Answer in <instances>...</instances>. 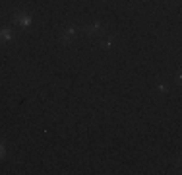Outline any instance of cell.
Masks as SVG:
<instances>
[{
  "label": "cell",
  "instance_id": "cell-2",
  "mask_svg": "<svg viewBox=\"0 0 182 175\" xmlns=\"http://www.w3.org/2000/svg\"><path fill=\"white\" fill-rule=\"evenodd\" d=\"M74 35H76V29H74V27H68V29H64V31H62V37H60V39L68 43L72 37H74Z\"/></svg>",
  "mask_w": 182,
  "mask_h": 175
},
{
  "label": "cell",
  "instance_id": "cell-3",
  "mask_svg": "<svg viewBox=\"0 0 182 175\" xmlns=\"http://www.w3.org/2000/svg\"><path fill=\"white\" fill-rule=\"evenodd\" d=\"M0 39H2V41L12 39V31H10V29H2V31H0Z\"/></svg>",
  "mask_w": 182,
  "mask_h": 175
},
{
  "label": "cell",
  "instance_id": "cell-1",
  "mask_svg": "<svg viewBox=\"0 0 182 175\" xmlns=\"http://www.w3.org/2000/svg\"><path fill=\"white\" fill-rule=\"evenodd\" d=\"M16 21H18L19 25L27 27V25H31V16L25 14V12H18V14H16Z\"/></svg>",
  "mask_w": 182,
  "mask_h": 175
},
{
  "label": "cell",
  "instance_id": "cell-5",
  "mask_svg": "<svg viewBox=\"0 0 182 175\" xmlns=\"http://www.w3.org/2000/svg\"><path fill=\"white\" fill-rule=\"evenodd\" d=\"M112 45V39L111 37H108V39H103V41H101V47H103V49H108V47H111Z\"/></svg>",
  "mask_w": 182,
  "mask_h": 175
},
{
  "label": "cell",
  "instance_id": "cell-4",
  "mask_svg": "<svg viewBox=\"0 0 182 175\" xmlns=\"http://www.w3.org/2000/svg\"><path fill=\"white\" fill-rule=\"evenodd\" d=\"M99 29H101L99 24H93V25H87V27H85V31H87V33H97Z\"/></svg>",
  "mask_w": 182,
  "mask_h": 175
},
{
  "label": "cell",
  "instance_id": "cell-6",
  "mask_svg": "<svg viewBox=\"0 0 182 175\" xmlns=\"http://www.w3.org/2000/svg\"><path fill=\"white\" fill-rule=\"evenodd\" d=\"M2 158H4V146L0 144V159H2Z\"/></svg>",
  "mask_w": 182,
  "mask_h": 175
}]
</instances>
